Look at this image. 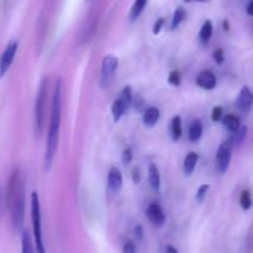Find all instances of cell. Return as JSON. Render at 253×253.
<instances>
[{
	"mask_svg": "<svg viewBox=\"0 0 253 253\" xmlns=\"http://www.w3.org/2000/svg\"><path fill=\"white\" fill-rule=\"evenodd\" d=\"M62 118V79L57 81L54 88L53 99H52L51 118H49L48 135H47L46 153H44V169L48 170L51 168L52 162L56 156L57 147H58L59 128H61Z\"/></svg>",
	"mask_w": 253,
	"mask_h": 253,
	"instance_id": "obj_1",
	"label": "cell"
},
{
	"mask_svg": "<svg viewBox=\"0 0 253 253\" xmlns=\"http://www.w3.org/2000/svg\"><path fill=\"white\" fill-rule=\"evenodd\" d=\"M7 208L11 211L15 231H21L25 217V178L19 168L12 170L6 193Z\"/></svg>",
	"mask_w": 253,
	"mask_h": 253,
	"instance_id": "obj_2",
	"label": "cell"
},
{
	"mask_svg": "<svg viewBox=\"0 0 253 253\" xmlns=\"http://www.w3.org/2000/svg\"><path fill=\"white\" fill-rule=\"evenodd\" d=\"M31 219L32 227H34L35 244L36 250L40 253L46 252L43 246V240H42V226H41V207H40V198L36 192L31 194Z\"/></svg>",
	"mask_w": 253,
	"mask_h": 253,
	"instance_id": "obj_3",
	"label": "cell"
},
{
	"mask_svg": "<svg viewBox=\"0 0 253 253\" xmlns=\"http://www.w3.org/2000/svg\"><path fill=\"white\" fill-rule=\"evenodd\" d=\"M47 85L48 81L43 78L37 93L36 104H35V127L37 135H41L46 120V104H47Z\"/></svg>",
	"mask_w": 253,
	"mask_h": 253,
	"instance_id": "obj_4",
	"label": "cell"
},
{
	"mask_svg": "<svg viewBox=\"0 0 253 253\" xmlns=\"http://www.w3.org/2000/svg\"><path fill=\"white\" fill-rule=\"evenodd\" d=\"M232 147L234 143L232 141L227 140L220 145L219 150L216 153V169L219 173H225L229 169L230 162H231V155H232Z\"/></svg>",
	"mask_w": 253,
	"mask_h": 253,
	"instance_id": "obj_5",
	"label": "cell"
},
{
	"mask_svg": "<svg viewBox=\"0 0 253 253\" xmlns=\"http://www.w3.org/2000/svg\"><path fill=\"white\" fill-rule=\"evenodd\" d=\"M119 67V58L114 54H106L101 63V84L109 85Z\"/></svg>",
	"mask_w": 253,
	"mask_h": 253,
	"instance_id": "obj_6",
	"label": "cell"
},
{
	"mask_svg": "<svg viewBox=\"0 0 253 253\" xmlns=\"http://www.w3.org/2000/svg\"><path fill=\"white\" fill-rule=\"evenodd\" d=\"M17 47H19L17 41H12L7 44L6 48L2 52L1 58H0V78H2L6 74V72L9 71L10 66L14 62L15 56H16Z\"/></svg>",
	"mask_w": 253,
	"mask_h": 253,
	"instance_id": "obj_7",
	"label": "cell"
},
{
	"mask_svg": "<svg viewBox=\"0 0 253 253\" xmlns=\"http://www.w3.org/2000/svg\"><path fill=\"white\" fill-rule=\"evenodd\" d=\"M253 105V94L249 86H244L236 99V106L241 113H249Z\"/></svg>",
	"mask_w": 253,
	"mask_h": 253,
	"instance_id": "obj_8",
	"label": "cell"
},
{
	"mask_svg": "<svg viewBox=\"0 0 253 253\" xmlns=\"http://www.w3.org/2000/svg\"><path fill=\"white\" fill-rule=\"evenodd\" d=\"M123 174H121V170L118 167H111L109 170L108 175V188L109 192L116 194V193L120 192L121 187H123Z\"/></svg>",
	"mask_w": 253,
	"mask_h": 253,
	"instance_id": "obj_9",
	"label": "cell"
},
{
	"mask_svg": "<svg viewBox=\"0 0 253 253\" xmlns=\"http://www.w3.org/2000/svg\"><path fill=\"white\" fill-rule=\"evenodd\" d=\"M147 217L151 222H152L155 226H163V224L166 222V214L163 211L162 207L158 205L157 203H153L148 207L147 209Z\"/></svg>",
	"mask_w": 253,
	"mask_h": 253,
	"instance_id": "obj_10",
	"label": "cell"
},
{
	"mask_svg": "<svg viewBox=\"0 0 253 253\" xmlns=\"http://www.w3.org/2000/svg\"><path fill=\"white\" fill-rule=\"evenodd\" d=\"M197 84L200 88L212 90L216 86V77L211 71H203L198 74Z\"/></svg>",
	"mask_w": 253,
	"mask_h": 253,
	"instance_id": "obj_11",
	"label": "cell"
},
{
	"mask_svg": "<svg viewBox=\"0 0 253 253\" xmlns=\"http://www.w3.org/2000/svg\"><path fill=\"white\" fill-rule=\"evenodd\" d=\"M161 116V111L160 109L156 108V106H151V108L146 109L145 113H143V125L146 127H153V126L157 124V121L160 120Z\"/></svg>",
	"mask_w": 253,
	"mask_h": 253,
	"instance_id": "obj_12",
	"label": "cell"
},
{
	"mask_svg": "<svg viewBox=\"0 0 253 253\" xmlns=\"http://www.w3.org/2000/svg\"><path fill=\"white\" fill-rule=\"evenodd\" d=\"M130 104L127 101L124 100L123 98L119 96V99H116L113 103V106H111V114H113V118L115 123H118L121 118H123L124 114L126 113V110L128 109Z\"/></svg>",
	"mask_w": 253,
	"mask_h": 253,
	"instance_id": "obj_13",
	"label": "cell"
},
{
	"mask_svg": "<svg viewBox=\"0 0 253 253\" xmlns=\"http://www.w3.org/2000/svg\"><path fill=\"white\" fill-rule=\"evenodd\" d=\"M198 161H199V155L197 152H189L185 156L184 162H183V169H184V174L187 177L192 175V173L194 172Z\"/></svg>",
	"mask_w": 253,
	"mask_h": 253,
	"instance_id": "obj_14",
	"label": "cell"
},
{
	"mask_svg": "<svg viewBox=\"0 0 253 253\" xmlns=\"http://www.w3.org/2000/svg\"><path fill=\"white\" fill-rule=\"evenodd\" d=\"M148 182H150L151 187H152L155 190L160 189L161 174H160V169H158L157 165H155V163H151L150 167H148Z\"/></svg>",
	"mask_w": 253,
	"mask_h": 253,
	"instance_id": "obj_15",
	"label": "cell"
},
{
	"mask_svg": "<svg viewBox=\"0 0 253 253\" xmlns=\"http://www.w3.org/2000/svg\"><path fill=\"white\" fill-rule=\"evenodd\" d=\"M203 123L197 119V120L193 121L190 124V127H189V133H188V137L192 142H197V141L200 140V137L203 136Z\"/></svg>",
	"mask_w": 253,
	"mask_h": 253,
	"instance_id": "obj_16",
	"label": "cell"
},
{
	"mask_svg": "<svg viewBox=\"0 0 253 253\" xmlns=\"http://www.w3.org/2000/svg\"><path fill=\"white\" fill-rule=\"evenodd\" d=\"M212 32H214V25H212L211 20H207L203 24L199 32V40L202 41V43H208L211 40Z\"/></svg>",
	"mask_w": 253,
	"mask_h": 253,
	"instance_id": "obj_17",
	"label": "cell"
},
{
	"mask_svg": "<svg viewBox=\"0 0 253 253\" xmlns=\"http://www.w3.org/2000/svg\"><path fill=\"white\" fill-rule=\"evenodd\" d=\"M183 127H182V119L180 116H174L170 123V136L173 141H178L182 137Z\"/></svg>",
	"mask_w": 253,
	"mask_h": 253,
	"instance_id": "obj_18",
	"label": "cell"
},
{
	"mask_svg": "<svg viewBox=\"0 0 253 253\" xmlns=\"http://www.w3.org/2000/svg\"><path fill=\"white\" fill-rule=\"evenodd\" d=\"M222 124H224V126L230 131V132H235V131L239 130L240 126H241L240 119L237 118L236 115H234V114H229V115L225 116V118L222 119Z\"/></svg>",
	"mask_w": 253,
	"mask_h": 253,
	"instance_id": "obj_19",
	"label": "cell"
},
{
	"mask_svg": "<svg viewBox=\"0 0 253 253\" xmlns=\"http://www.w3.org/2000/svg\"><path fill=\"white\" fill-rule=\"evenodd\" d=\"M146 5H147V0H135L132 7H131L130 11V21L133 22L140 17V15L142 14V11L145 10Z\"/></svg>",
	"mask_w": 253,
	"mask_h": 253,
	"instance_id": "obj_20",
	"label": "cell"
},
{
	"mask_svg": "<svg viewBox=\"0 0 253 253\" xmlns=\"http://www.w3.org/2000/svg\"><path fill=\"white\" fill-rule=\"evenodd\" d=\"M185 17H187V11H185L183 7H177L174 11V14H173L172 24H170V30L173 31V30L177 29V27L179 26L183 21H184Z\"/></svg>",
	"mask_w": 253,
	"mask_h": 253,
	"instance_id": "obj_21",
	"label": "cell"
},
{
	"mask_svg": "<svg viewBox=\"0 0 253 253\" xmlns=\"http://www.w3.org/2000/svg\"><path fill=\"white\" fill-rule=\"evenodd\" d=\"M246 135H247V126H244L241 125L240 126V128L237 131H235V132H232V136L230 140L232 141V143H234V146H239L241 145L242 142H244V140L246 138Z\"/></svg>",
	"mask_w": 253,
	"mask_h": 253,
	"instance_id": "obj_22",
	"label": "cell"
},
{
	"mask_svg": "<svg viewBox=\"0 0 253 253\" xmlns=\"http://www.w3.org/2000/svg\"><path fill=\"white\" fill-rule=\"evenodd\" d=\"M21 242H22V252H24V253H32V252H34V246H32L31 237H30V234L27 231L22 232Z\"/></svg>",
	"mask_w": 253,
	"mask_h": 253,
	"instance_id": "obj_23",
	"label": "cell"
},
{
	"mask_svg": "<svg viewBox=\"0 0 253 253\" xmlns=\"http://www.w3.org/2000/svg\"><path fill=\"white\" fill-rule=\"evenodd\" d=\"M240 205L244 210H249L251 209L252 207V198H251V193L249 190H244L240 195Z\"/></svg>",
	"mask_w": 253,
	"mask_h": 253,
	"instance_id": "obj_24",
	"label": "cell"
},
{
	"mask_svg": "<svg viewBox=\"0 0 253 253\" xmlns=\"http://www.w3.org/2000/svg\"><path fill=\"white\" fill-rule=\"evenodd\" d=\"M209 185L208 184H203V185H200L199 187V189H198V192H197V200L199 203H203L204 202V199L205 198H207V194H208V190H209Z\"/></svg>",
	"mask_w": 253,
	"mask_h": 253,
	"instance_id": "obj_25",
	"label": "cell"
},
{
	"mask_svg": "<svg viewBox=\"0 0 253 253\" xmlns=\"http://www.w3.org/2000/svg\"><path fill=\"white\" fill-rule=\"evenodd\" d=\"M180 74L178 71H173L169 73V77H168V83L172 84L174 86H179L180 85Z\"/></svg>",
	"mask_w": 253,
	"mask_h": 253,
	"instance_id": "obj_26",
	"label": "cell"
},
{
	"mask_svg": "<svg viewBox=\"0 0 253 253\" xmlns=\"http://www.w3.org/2000/svg\"><path fill=\"white\" fill-rule=\"evenodd\" d=\"M222 115H224V110H222L221 106H215L211 111V120L214 123H217L222 119Z\"/></svg>",
	"mask_w": 253,
	"mask_h": 253,
	"instance_id": "obj_27",
	"label": "cell"
},
{
	"mask_svg": "<svg viewBox=\"0 0 253 253\" xmlns=\"http://www.w3.org/2000/svg\"><path fill=\"white\" fill-rule=\"evenodd\" d=\"M212 57H214V61L216 62L217 64H222V63H224V61H225L224 49L217 48L216 51L214 52V54H212Z\"/></svg>",
	"mask_w": 253,
	"mask_h": 253,
	"instance_id": "obj_28",
	"label": "cell"
},
{
	"mask_svg": "<svg viewBox=\"0 0 253 253\" xmlns=\"http://www.w3.org/2000/svg\"><path fill=\"white\" fill-rule=\"evenodd\" d=\"M163 26H165V19H163V17H160V19L155 22V25H153V29H152L153 35L160 34Z\"/></svg>",
	"mask_w": 253,
	"mask_h": 253,
	"instance_id": "obj_29",
	"label": "cell"
},
{
	"mask_svg": "<svg viewBox=\"0 0 253 253\" xmlns=\"http://www.w3.org/2000/svg\"><path fill=\"white\" fill-rule=\"evenodd\" d=\"M131 161H132V152H131L130 148H126L123 152V163L124 165H128Z\"/></svg>",
	"mask_w": 253,
	"mask_h": 253,
	"instance_id": "obj_30",
	"label": "cell"
},
{
	"mask_svg": "<svg viewBox=\"0 0 253 253\" xmlns=\"http://www.w3.org/2000/svg\"><path fill=\"white\" fill-rule=\"evenodd\" d=\"M132 104H133V108H135L137 111H140L141 109H142L143 104H145V103H143L142 98H141L140 95H137V98H135L132 100Z\"/></svg>",
	"mask_w": 253,
	"mask_h": 253,
	"instance_id": "obj_31",
	"label": "cell"
},
{
	"mask_svg": "<svg viewBox=\"0 0 253 253\" xmlns=\"http://www.w3.org/2000/svg\"><path fill=\"white\" fill-rule=\"evenodd\" d=\"M135 251H136V249H135V246H133L132 242L128 241L124 245V247H123L124 253H135Z\"/></svg>",
	"mask_w": 253,
	"mask_h": 253,
	"instance_id": "obj_32",
	"label": "cell"
},
{
	"mask_svg": "<svg viewBox=\"0 0 253 253\" xmlns=\"http://www.w3.org/2000/svg\"><path fill=\"white\" fill-rule=\"evenodd\" d=\"M132 182L135 184H138L141 182V174H140V170L138 169H133L132 170Z\"/></svg>",
	"mask_w": 253,
	"mask_h": 253,
	"instance_id": "obj_33",
	"label": "cell"
},
{
	"mask_svg": "<svg viewBox=\"0 0 253 253\" xmlns=\"http://www.w3.org/2000/svg\"><path fill=\"white\" fill-rule=\"evenodd\" d=\"M135 236L137 240H141L143 237V229L141 225H137V226L135 227Z\"/></svg>",
	"mask_w": 253,
	"mask_h": 253,
	"instance_id": "obj_34",
	"label": "cell"
},
{
	"mask_svg": "<svg viewBox=\"0 0 253 253\" xmlns=\"http://www.w3.org/2000/svg\"><path fill=\"white\" fill-rule=\"evenodd\" d=\"M246 11H247V14L251 15V16H253V0H251V1H250L249 4H247Z\"/></svg>",
	"mask_w": 253,
	"mask_h": 253,
	"instance_id": "obj_35",
	"label": "cell"
},
{
	"mask_svg": "<svg viewBox=\"0 0 253 253\" xmlns=\"http://www.w3.org/2000/svg\"><path fill=\"white\" fill-rule=\"evenodd\" d=\"M166 251H167V252H172V253H178V250L174 249V247H172V246H167V247H166Z\"/></svg>",
	"mask_w": 253,
	"mask_h": 253,
	"instance_id": "obj_36",
	"label": "cell"
},
{
	"mask_svg": "<svg viewBox=\"0 0 253 253\" xmlns=\"http://www.w3.org/2000/svg\"><path fill=\"white\" fill-rule=\"evenodd\" d=\"M222 26H224V30H225V31H229V30H230L229 21H224V22H222Z\"/></svg>",
	"mask_w": 253,
	"mask_h": 253,
	"instance_id": "obj_37",
	"label": "cell"
},
{
	"mask_svg": "<svg viewBox=\"0 0 253 253\" xmlns=\"http://www.w3.org/2000/svg\"><path fill=\"white\" fill-rule=\"evenodd\" d=\"M197 1H200V2H207V1H209V0H197Z\"/></svg>",
	"mask_w": 253,
	"mask_h": 253,
	"instance_id": "obj_38",
	"label": "cell"
},
{
	"mask_svg": "<svg viewBox=\"0 0 253 253\" xmlns=\"http://www.w3.org/2000/svg\"><path fill=\"white\" fill-rule=\"evenodd\" d=\"M185 2H190V1H193V0H184Z\"/></svg>",
	"mask_w": 253,
	"mask_h": 253,
	"instance_id": "obj_39",
	"label": "cell"
}]
</instances>
